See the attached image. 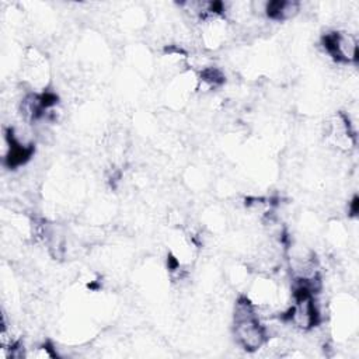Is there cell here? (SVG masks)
Segmentation results:
<instances>
[{
	"mask_svg": "<svg viewBox=\"0 0 359 359\" xmlns=\"http://www.w3.org/2000/svg\"><path fill=\"white\" fill-rule=\"evenodd\" d=\"M265 14L271 20L282 21L293 17L299 11V3L294 1H269L265 4Z\"/></svg>",
	"mask_w": 359,
	"mask_h": 359,
	"instance_id": "obj_4",
	"label": "cell"
},
{
	"mask_svg": "<svg viewBox=\"0 0 359 359\" xmlns=\"http://www.w3.org/2000/svg\"><path fill=\"white\" fill-rule=\"evenodd\" d=\"M201 79H202L203 83H206L210 87H216V86H219L224 81L223 73L216 67H208V69L202 70Z\"/></svg>",
	"mask_w": 359,
	"mask_h": 359,
	"instance_id": "obj_5",
	"label": "cell"
},
{
	"mask_svg": "<svg viewBox=\"0 0 359 359\" xmlns=\"http://www.w3.org/2000/svg\"><path fill=\"white\" fill-rule=\"evenodd\" d=\"M234 335L237 342L248 352L258 351L268 339L266 328L247 296L238 297L234 306Z\"/></svg>",
	"mask_w": 359,
	"mask_h": 359,
	"instance_id": "obj_1",
	"label": "cell"
},
{
	"mask_svg": "<svg viewBox=\"0 0 359 359\" xmlns=\"http://www.w3.org/2000/svg\"><path fill=\"white\" fill-rule=\"evenodd\" d=\"M323 46L327 53L337 62L351 63L358 56L356 38L348 32H330L323 36Z\"/></svg>",
	"mask_w": 359,
	"mask_h": 359,
	"instance_id": "obj_2",
	"label": "cell"
},
{
	"mask_svg": "<svg viewBox=\"0 0 359 359\" xmlns=\"http://www.w3.org/2000/svg\"><path fill=\"white\" fill-rule=\"evenodd\" d=\"M6 140L8 143V149L7 153L4 156V163L7 164L8 168H17L22 164H25L32 153H34V146L32 144H24L21 143L14 133L13 128H8L6 130Z\"/></svg>",
	"mask_w": 359,
	"mask_h": 359,
	"instance_id": "obj_3",
	"label": "cell"
}]
</instances>
